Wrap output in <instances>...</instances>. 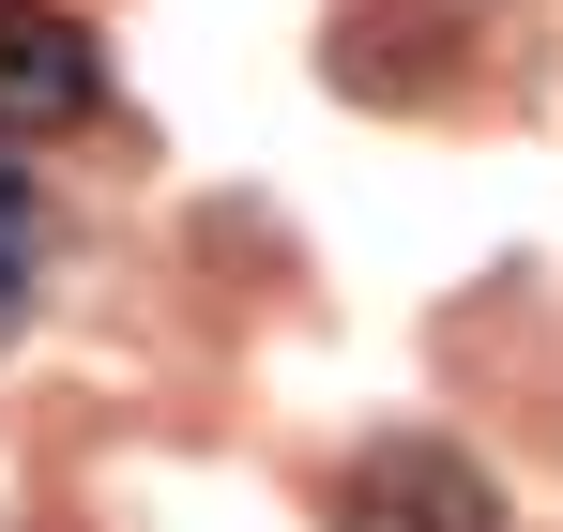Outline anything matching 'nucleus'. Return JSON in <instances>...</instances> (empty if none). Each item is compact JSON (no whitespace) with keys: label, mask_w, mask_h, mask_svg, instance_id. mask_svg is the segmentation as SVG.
Wrapping results in <instances>:
<instances>
[{"label":"nucleus","mask_w":563,"mask_h":532,"mask_svg":"<svg viewBox=\"0 0 563 532\" xmlns=\"http://www.w3.org/2000/svg\"><path fill=\"white\" fill-rule=\"evenodd\" d=\"M335 532H503V487L442 426H396V442H366L335 472Z\"/></svg>","instance_id":"obj_1"},{"label":"nucleus","mask_w":563,"mask_h":532,"mask_svg":"<svg viewBox=\"0 0 563 532\" xmlns=\"http://www.w3.org/2000/svg\"><path fill=\"white\" fill-rule=\"evenodd\" d=\"M107 107V46L92 15H46V0H0V137H46V122H92Z\"/></svg>","instance_id":"obj_2"},{"label":"nucleus","mask_w":563,"mask_h":532,"mask_svg":"<svg viewBox=\"0 0 563 532\" xmlns=\"http://www.w3.org/2000/svg\"><path fill=\"white\" fill-rule=\"evenodd\" d=\"M31 320V229H0V335Z\"/></svg>","instance_id":"obj_3"},{"label":"nucleus","mask_w":563,"mask_h":532,"mask_svg":"<svg viewBox=\"0 0 563 532\" xmlns=\"http://www.w3.org/2000/svg\"><path fill=\"white\" fill-rule=\"evenodd\" d=\"M0 229H31V168L15 153H0Z\"/></svg>","instance_id":"obj_4"}]
</instances>
